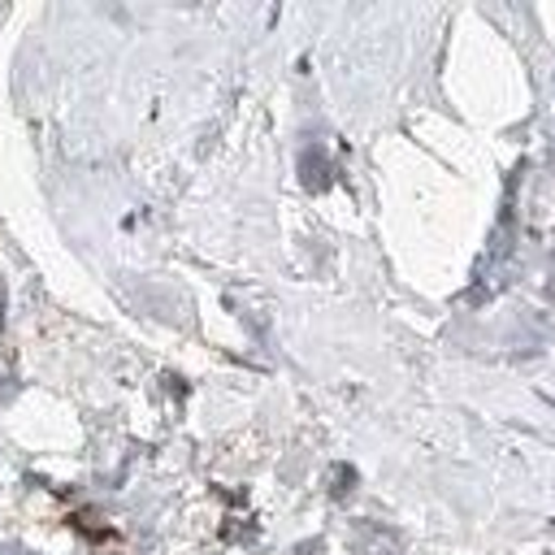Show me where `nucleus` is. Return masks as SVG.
Returning a JSON list of instances; mask_svg holds the SVG:
<instances>
[]
</instances>
